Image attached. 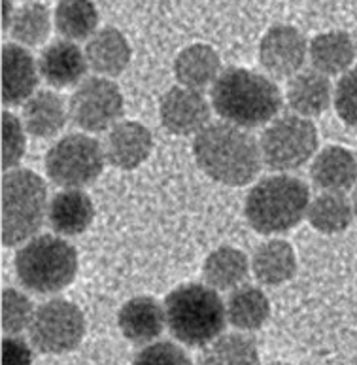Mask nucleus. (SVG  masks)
<instances>
[{"label":"nucleus","mask_w":357,"mask_h":365,"mask_svg":"<svg viewBox=\"0 0 357 365\" xmlns=\"http://www.w3.org/2000/svg\"><path fill=\"white\" fill-rule=\"evenodd\" d=\"M193 155L206 176L225 185L249 184L263 163L259 142L233 123H210L197 133Z\"/></svg>","instance_id":"f257e3e1"},{"label":"nucleus","mask_w":357,"mask_h":365,"mask_svg":"<svg viewBox=\"0 0 357 365\" xmlns=\"http://www.w3.org/2000/svg\"><path fill=\"white\" fill-rule=\"evenodd\" d=\"M212 106L225 121L249 129L274 120L281 108V93L271 78L231 66L212 86Z\"/></svg>","instance_id":"f03ea898"},{"label":"nucleus","mask_w":357,"mask_h":365,"mask_svg":"<svg viewBox=\"0 0 357 365\" xmlns=\"http://www.w3.org/2000/svg\"><path fill=\"white\" fill-rule=\"evenodd\" d=\"M167 326L180 343L206 346L222 335L227 324L225 303L217 289L205 284H184L165 299Z\"/></svg>","instance_id":"7ed1b4c3"},{"label":"nucleus","mask_w":357,"mask_h":365,"mask_svg":"<svg viewBox=\"0 0 357 365\" xmlns=\"http://www.w3.org/2000/svg\"><path fill=\"white\" fill-rule=\"evenodd\" d=\"M309 205V185L295 176L276 175L252 187L244 212L257 233L276 235L295 227L306 216Z\"/></svg>","instance_id":"20e7f679"},{"label":"nucleus","mask_w":357,"mask_h":365,"mask_svg":"<svg viewBox=\"0 0 357 365\" xmlns=\"http://www.w3.org/2000/svg\"><path fill=\"white\" fill-rule=\"evenodd\" d=\"M16 273L29 292L42 295L61 292L76 278V248L53 235L33 237L17 250Z\"/></svg>","instance_id":"39448f33"},{"label":"nucleus","mask_w":357,"mask_h":365,"mask_svg":"<svg viewBox=\"0 0 357 365\" xmlns=\"http://www.w3.org/2000/svg\"><path fill=\"white\" fill-rule=\"evenodd\" d=\"M48 214V187L29 169L2 176V245L17 246L38 233Z\"/></svg>","instance_id":"423d86ee"},{"label":"nucleus","mask_w":357,"mask_h":365,"mask_svg":"<svg viewBox=\"0 0 357 365\" xmlns=\"http://www.w3.org/2000/svg\"><path fill=\"white\" fill-rule=\"evenodd\" d=\"M259 150L271 170H295L309 163L318 150V129L303 115H284L263 131Z\"/></svg>","instance_id":"0eeeda50"},{"label":"nucleus","mask_w":357,"mask_h":365,"mask_svg":"<svg viewBox=\"0 0 357 365\" xmlns=\"http://www.w3.org/2000/svg\"><path fill=\"white\" fill-rule=\"evenodd\" d=\"M104 146L93 137L68 135L46 155V173L49 180L61 187H83L97 180L104 169Z\"/></svg>","instance_id":"6e6552de"},{"label":"nucleus","mask_w":357,"mask_h":365,"mask_svg":"<svg viewBox=\"0 0 357 365\" xmlns=\"http://www.w3.org/2000/svg\"><path fill=\"white\" fill-rule=\"evenodd\" d=\"M29 335L43 354H65L81 343L86 335V318L80 307L71 301L51 299L36 309Z\"/></svg>","instance_id":"1a4fd4ad"},{"label":"nucleus","mask_w":357,"mask_h":365,"mask_svg":"<svg viewBox=\"0 0 357 365\" xmlns=\"http://www.w3.org/2000/svg\"><path fill=\"white\" fill-rule=\"evenodd\" d=\"M71 120L87 133L112 129L123 115V97L112 80L103 76L87 78L71 98Z\"/></svg>","instance_id":"9d476101"},{"label":"nucleus","mask_w":357,"mask_h":365,"mask_svg":"<svg viewBox=\"0 0 357 365\" xmlns=\"http://www.w3.org/2000/svg\"><path fill=\"white\" fill-rule=\"evenodd\" d=\"M306 53V38L291 25H274L261 38V65L274 78H289L297 74L304 65Z\"/></svg>","instance_id":"9b49d317"},{"label":"nucleus","mask_w":357,"mask_h":365,"mask_svg":"<svg viewBox=\"0 0 357 365\" xmlns=\"http://www.w3.org/2000/svg\"><path fill=\"white\" fill-rule=\"evenodd\" d=\"M159 115L165 129L172 135L190 137L202 131L210 121V104L197 89H168L159 104Z\"/></svg>","instance_id":"f8f14e48"},{"label":"nucleus","mask_w":357,"mask_h":365,"mask_svg":"<svg viewBox=\"0 0 357 365\" xmlns=\"http://www.w3.org/2000/svg\"><path fill=\"white\" fill-rule=\"evenodd\" d=\"M153 137L138 121H119L106 135L104 155L118 169H136L150 158Z\"/></svg>","instance_id":"ddd939ff"},{"label":"nucleus","mask_w":357,"mask_h":365,"mask_svg":"<svg viewBox=\"0 0 357 365\" xmlns=\"http://www.w3.org/2000/svg\"><path fill=\"white\" fill-rule=\"evenodd\" d=\"M38 72L36 61L23 46H2V103H27L38 86Z\"/></svg>","instance_id":"4468645a"},{"label":"nucleus","mask_w":357,"mask_h":365,"mask_svg":"<svg viewBox=\"0 0 357 365\" xmlns=\"http://www.w3.org/2000/svg\"><path fill=\"white\" fill-rule=\"evenodd\" d=\"M87 57L72 40H57L43 49L40 57V76L53 88H68L81 82L87 72Z\"/></svg>","instance_id":"2eb2a0df"},{"label":"nucleus","mask_w":357,"mask_h":365,"mask_svg":"<svg viewBox=\"0 0 357 365\" xmlns=\"http://www.w3.org/2000/svg\"><path fill=\"white\" fill-rule=\"evenodd\" d=\"M165 324V307L146 295L127 301L118 314V326L123 337L135 344L152 343L161 335Z\"/></svg>","instance_id":"dca6fc26"},{"label":"nucleus","mask_w":357,"mask_h":365,"mask_svg":"<svg viewBox=\"0 0 357 365\" xmlns=\"http://www.w3.org/2000/svg\"><path fill=\"white\" fill-rule=\"evenodd\" d=\"M95 218V207L80 187H65L51 199L48 208L49 225L55 233L74 237L83 233Z\"/></svg>","instance_id":"f3484780"},{"label":"nucleus","mask_w":357,"mask_h":365,"mask_svg":"<svg viewBox=\"0 0 357 365\" xmlns=\"http://www.w3.org/2000/svg\"><path fill=\"white\" fill-rule=\"evenodd\" d=\"M310 178L324 191L344 193L357 182V159L348 148L327 146L316 155Z\"/></svg>","instance_id":"a211bd4d"},{"label":"nucleus","mask_w":357,"mask_h":365,"mask_svg":"<svg viewBox=\"0 0 357 365\" xmlns=\"http://www.w3.org/2000/svg\"><path fill=\"white\" fill-rule=\"evenodd\" d=\"M333 88L329 78L318 71L293 74L287 83V103L303 118H318L331 106Z\"/></svg>","instance_id":"6ab92c4d"},{"label":"nucleus","mask_w":357,"mask_h":365,"mask_svg":"<svg viewBox=\"0 0 357 365\" xmlns=\"http://www.w3.org/2000/svg\"><path fill=\"white\" fill-rule=\"evenodd\" d=\"M86 57L100 76H119L130 63V46L118 29L104 27L87 42Z\"/></svg>","instance_id":"aec40b11"},{"label":"nucleus","mask_w":357,"mask_h":365,"mask_svg":"<svg viewBox=\"0 0 357 365\" xmlns=\"http://www.w3.org/2000/svg\"><path fill=\"white\" fill-rule=\"evenodd\" d=\"M65 101L53 91H38L23 106V125L36 138H51L68 120Z\"/></svg>","instance_id":"412c9836"},{"label":"nucleus","mask_w":357,"mask_h":365,"mask_svg":"<svg viewBox=\"0 0 357 365\" xmlns=\"http://www.w3.org/2000/svg\"><path fill=\"white\" fill-rule=\"evenodd\" d=\"M174 74L184 88L205 89L222 74V61L216 49L206 44H193L182 49L174 61Z\"/></svg>","instance_id":"4be33fe9"},{"label":"nucleus","mask_w":357,"mask_h":365,"mask_svg":"<svg viewBox=\"0 0 357 365\" xmlns=\"http://www.w3.org/2000/svg\"><path fill=\"white\" fill-rule=\"evenodd\" d=\"M309 55L314 71L325 76H338L350 71L356 59V42L344 31L318 34L309 46Z\"/></svg>","instance_id":"5701e85b"},{"label":"nucleus","mask_w":357,"mask_h":365,"mask_svg":"<svg viewBox=\"0 0 357 365\" xmlns=\"http://www.w3.org/2000/svg\"><path fill=\"white\" fill-rule=\"evenodd\" d=\"M252 271L265 286H280L297 273V257L289 242L280 239L267 240L252 257Z\"/></svg>","instance_id":"b1692460"},{"label":"nucleus","mask_w":357,"mask_h":365,"mask_svg":"<svg viewBox=\"0 0 357 365\" xmlns=\"http://www.w3.org/2000/svg\"><path fill=\"white\" fill-rule=\"evenodd\" d=\"M249 273V259L242 250L233 246H222L206 257L202 277L206 284L219 292L238 288Z\"/></svg>","instance_id":"393cba45"},{"label":"nucleus","mask_w":357,"mask_h":365,"mask_svg":"<svg viewBox=\"0 0 357 365\" xmlns=\"http://www.w3.org/2000/svg\"><path fill=\"white\" fill-rule=\"evenodd\" d=\"M227 322L242 331H255L265 326L271 317V303L259 288L242 286L234 288L225 303Z\"/></svg>","instance_id":"a878e982"},{"label":"nucleus","mask_w":357,"mask_h":365,"mask_svg":"<svg viewBox=\"0 0 357 365\" xmlns=\"http://www.w3.org/2000/svg\"><path fill=\"white\" fill-rule=\"evenodd\" d=\"M306 218H309L310 225L319 233H341L352 224L353 207L352 202L344 197V193L325 191L310 201Z\"/></svg>","instance_id":"bb28decb"},{"label":"nucleus","mask_w":357,"mask_h":365,"mask_svg":"<svg viewBox=\"0 0 357 365\" xmlns=\"http://www.w3.org/2000/svg\"><path fill=\"white\" fill-rule=\"evenodd\" d=\"M98 11L93 0H61L55 8V29L66 40H86L97 33Z\"/></svg>","instance_id":"cd10ccee"},{"label":"nucleus","mask_w":357,"mask_h":365,"mask_svg":"<svg viewBox=\"0 0 357 365\" xmlns=\"http://www.w3.org/2000/svg\"><path fill=\"white\" fill-rule=\"evenodd\" d=\"M51 31V16L49 10L40 2L23 4L11 19L10 33L16 42L21 46H40L46 42Z\"/></svg>","instance_id":"c85d7f7f"},{"label":"nucleus","mask_w":357,"mask_h":365,"mask_svg":"<svg viewBox=\"0 0 357 365\" xmlns=\"http://www.w3.org/2000/svg\"><path fill=\"white\" fill-rule=\"evenodd\" d=\"M200 360L206 364H257L259 352L252 337L242 333H227L217 335L202 352Z\"/></svg>","instance_id":"c756f323"},{"label":"nucleus","mask_w":357,"mask_h":365,"mask_svg":"<svg viewBox=\"0 0 357 365\" xmlns=\"http://www.w3.org/2000/svg\"><path fill=\"white\" fill-rule=\"evenodd\" d=\"M33 301L16 288L2 289V329L4 333L17 335L31 326L34 318Z\"/></svg>","instance_id":"7c9ffc66"},{"label":"nucleus","mask_w":357,"mask_h":365,"mask_svg":"<svg viewBox=\"0 0 357 365\" xmlns=\"http://www.w3.org/2000/svg\"><path fill=\"white\" fill-rule=\"evenodd\" d=\"M17 115L2 112V169L11 170L25 155V129Z\"/></svg>","instance_id":"2f4dec72"},{"label":"nucleus","mask_w":357,"mask_h":365,"mask_svg":"<svg viewBox=\"0 0 357 365\" xmlns=\"http://www.w3.org/2000/svg\"><path fill=\"white\" fill-rule=\"evenodd\" d=\"M336 114L346 125L357 127V65L342 74L335 89Z\"/></svg>","instance_id":"473e14b6"},{"label":"nucleus","mask_w":357,"mask_h":365,"mask_svg":"<svg viewBox=\"0 0 357 365\" xmlns=\"http://www.w3.org/2000/svg\"><path fill=\"white\" fill-rule=\"evenodd\" d=\"M136 364H190V358L176 344L162 341L142 349L136 354Z\"/></svg>","instance_id":"72a5a7b5"},{"label":"nucleus","mask_w":357,"mask_h":365,"mask_svg":"<svg viewBox=\"0 0 357 365\" xmlns=\"http://www.w3.org/2000/svg\"><path fill=\"white\" fill-rule=\"evenodd\" d=\"M2 361L4 364H31L33 352L21 339H4L2 341Z\"/></svg>","instance_id":"f704fd0d"},{"label":"nucleus","mask_w":357,"mask_h":365,"mask_svg":"<svg viewBox=\"0 0 357 365\" xmlns=\"http://www.w3.org/2000/svg\"><path fill=\"white\" fill-rule=\"evenodd\" d=\"M2 6H4V10H2V31H8L16 14H11V0H2Z\"/></svg>","instance_id":"c9c22d12"},{"label":"nucleus","mask_w":357,"mask_h":365,"mask_svg":"<svg viewBox=\"0 0 357 365\" xmlns=\"http://www.w3.org/2000/svg\"><path fill=\"white\" fill-rule=\"evenodd\" d=\"M352 207H353V214L357 216V187L353 190V197H352Z\"/></svg>","instance_id":"e433bc0d"},{"label":"nucleus","mask_w":357,"mask_h":365,"mask_svg":"<svg viewBox=\"0 0 357 365\" xmlns=\"http://www.w3.org/2000/svg\"><path fill=\"white\" fill-rule=\"evenodd\" d=\"M356 49H357V31H356Z\"/></svg>","instance_id":"4c0bfd02"}]
</instances>
